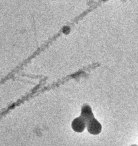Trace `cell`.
<instances>
[{
    "label": "cell",
    "instance_id": "cell-1",
    "mask_svg": "<svg viewBox=\"0 0 138 146\" xmlns=\"http://www.w3.org/2000/svg\"><path fill=\"white\" fill-rule=\"evenodd\" d=\"M86 126L88 132L92 135H97L101 131V125L94 117H91L86 121Z\"/></svg>",
    "mask_w": 138,
    "mask_h": 146
},
{
    "label": "cell",
    "instance_id": "cell-2",
    "mask_svg": "<svg viewBox=\"0 0 138 146\" xmlns=\"http://www.w3.org/2000/svg\"><path fill=\"white\" fill-rule=\"evenodd\" d=\"M86 126V122L84 119L81 116L74 119L72 123V128L78 132H82Z\"/></svg>",
    "mask_w": 138,
    "mask_h": 146
}]
</instances>
